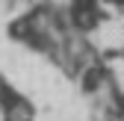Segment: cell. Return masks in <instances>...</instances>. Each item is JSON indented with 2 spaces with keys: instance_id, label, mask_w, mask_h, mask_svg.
Here are the masks:
<instances>
[{
  "instance_id": "cell-1",
  "label": "cell",
  "mask_w": 124,
  "mask_h": 121,
  "mask_svg": "<svg viewBox=\"0 0 124 121\" xmlns=\"http://www.w3.org/2000/svg\"><path fill=\"white\" fill-rule=\"evenodd\" d=\"M74 3H92V0H74Z\"/></svg>"
}]
</instances>
